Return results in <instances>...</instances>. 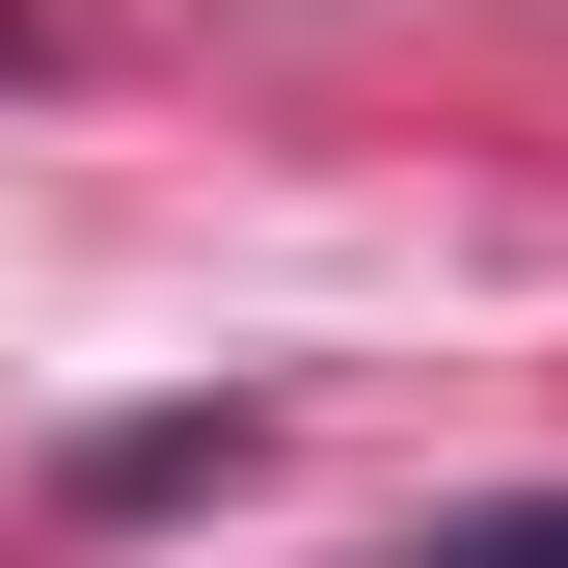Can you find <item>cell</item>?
Returning a JSON list of instances; mask_svg holds the SVG:
<instances>
[{
    "instance_id": "obj_1",
    "label": "cell",
    "mask_w": 568,
    "mask_h": 568,
    "mask_svg": "<svg viewBox=\"0 0 568 568\" xmlns=\"http://www.w3.org/2000/svg\"><path fill=\"white\" fill-rule=\"evenodd\" d=\"M217 460H244V406H135V434L82 460V515H163V487H217Z\"/></svg>"
},
{
    "instance_id": "obj_2",
    "label": "cell",
    "mask_w": 568,
    "mask_h": 568,
    "mask_svg": "<svg viewBox=\"0 0 568 568\" xmlns=\"http://www.w3.org/2000/svg\"><path fill=\"white\" fill-rule=\"evenodd\" d=\"M406 568H568V487H487V515H434Z\"/></svg>"
}]
</instances>
